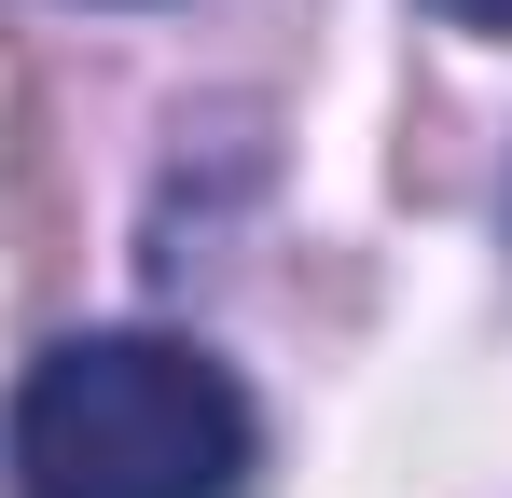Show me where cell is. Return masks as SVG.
<instances>
[{
	"label": "cell",
	"instance_id": "obj_1",
	"mask_svg": "<svg viewBox=\"0 0 512 498\" xmlns=\"http://www.w3.org/2000/svg\"><path fill=\"white\" fill-rule=\"evenodd\" d=\"M14 498H250L263 415L180 332H70L14 374Z\"/></svg>",
	"mask_w": 512,
	"mask_h": 498
},
{
	"label": "cell",
	"instance_id": "obj_2",
	"mask_svg": "<svg viewBox=\"0 0 512 498\" xmlns=\"http://www.w3.org/2000/svg\"><path fill=\"white\" fill-rule=\"evenodd\" d=\"M429 14H457V28H499V42H512V0H429Z\"/></svg>",
	"mask_w": 512,
	"mask_h": 498
}]
</instances>
